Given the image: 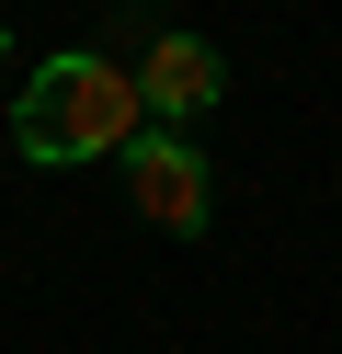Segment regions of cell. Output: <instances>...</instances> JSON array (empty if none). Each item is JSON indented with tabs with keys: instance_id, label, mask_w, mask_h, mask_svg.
Returning a JSON list of instances; mask_svg holds the SVG:
<instances>
[{
	"instance_id": "3957f363",
	"label": "cell",
	"mask_w": 342,
	"mask_h": 354,
	"mask_svg": "<svg viewBox=\"0 0 342 354\" xmlns=\"http://www.w3.org/2000/svg\"><path fill=\"white\" fill-rule=\"evenodd\" d=\"M114 160H126V194H137V217H149V229L205 240V217H217V171H205V149H194V138H171V126H137Z\"/></svg>"
},
{
	"instance_id": "7a4b0ae2",
	"label": "cell",
	"mask_w": 342,
	"mask_h": 354,
	"mask_svg": "<svg viewBox=\"0 0 342 354\" xmlns=\"http://www.w3.org/2000/svg\"><path fill=\"white\" fill-rule=\"evenodd\" d=\"M103 57L137 80V115L171 126V138H194V115L228 103V46L194 35V24H171L160 0H114V46H103Z\"/></svg>"
},
{
	"instance_id": "277c9868",
	"label": "cell",
	"mask_w": 342,
	"mask_h": 354,
	"mask_svg": "<svg viewBox=\"0 0 342 354\" xmlns=\"http://www.w3.org/2000/svg\"><path fill=\"white\" fill-rule=\"evenodd\" d=\"M0 69H12V24H0Z\"/></svg>"
},
{
	"instance_id": "6da1fadb",
	"label": "cell",
	"mask_w": 342,
	"mask_h": 354,
	"mask_svg": "<svg viewBox=\"0 0 342 354\" xmlns=\"http://www.w3.org/2000/svg\"><path fill=\"white\" fill-rule=\"evenodd\" d=\"M137 80L114 69L103 46H68V57H46V69H23V92H12V149L35 171H68V160H114V149L137 138Z\"/></svg>"
}]
</instances>
